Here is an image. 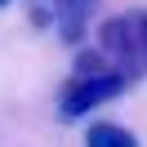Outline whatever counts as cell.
Wrapping results in <instances>:
<instances>
[{
  "label": "cell",
  "instance_id": "cell-3",
  "mask_svg": "<svg viewBox=\"0 0 147 147\" xmlns=\"http://www.w3.org/2000/svg\"><path fill=\"white\" fill-rule=\"evenodd\" d=\"M98 5V0H58L54 9V22H58V36H63V45H80L85 36V22H89V9Z\"/></svg>",
  "mask_w": 147,
  "mask_h": 147
},
{
  "label": "cell",
  "instance_id": "cell-5",
  "mask_svg": "<svg viewBox=\"0 0 147 147\" xmlns=\"http://www.w3.org/2000/svg\"><path fill=\"white\" fill-rule=\"evenodd\" d=\"M107 71H116V67L107 63L102 49H80V54H76V71L71 76H107Z\"/></svg>",
  "mask_w": 147,
  "mask_h": 147
},
{
  "label": "cell",
  "instance_id": "cell-4",
  "mask_svg": "<svg viewBox=\"0 0 147 147\" xmlns=\"http://www.w3.org/2000/svg\"><path fill=\"white\" fill-rule=\"evenodd\" d=\"M85 147H138V138L129 134L125 125L98 120V125H89V129H85Z\"/></svg>",
  "mask_w": 147,
  "mask_h": 147
},
{
  "label": "cell",
  "instance_id": "cell-1",
  "mask_svg": "<svg viewBox=\"0 0 147 147\" xmlns=\"http://www.w3.org/2000/svg\"><path fill=\"white\" fill-rule=\"evenodd\" d=\"M98 49L107 54V63L116 67L125 80H138L147 71V13L129 9L116 13L98 27Z\"/></svg>",
  "mask_w": 147,
  "mask_h": 147
},
{
  "label": "cell",
  "instance_id": "cell-2",
  "mask_svg": "<svg viewBox=\"0 0 147 147\" xmlns=\"http://www.w3.org/2000/svg\"><path fill=\"white\" fill-rule=\"evenodd\" d=\"M125 76L120 71H107V76H71V80L63 85V94H58V111H63V120H76L85 116V111L102 107L107 98H116V94H125Z\"/></svg>",
  "mask_w": 147,
  "mask_h": 147
},
{
  "label": "cell",
  "instance_id": "cell-6",
  "mask_svg": "<svg viewBox=\"0 0 147 147\" xmlns=\"http://www.w3.org/2000/svg\"><path fill=\"white\" fill-rule=\"evenodd\" d=\"M49 22H54V9L36 5V9H31V27H49Z\"/></svg>",
  "mask_w": 147,
  "mask_h": 147
},
{
  "label": "cell",
  "instance_id": "cell-7",
  "mask_svg": "<svg viewBox=\"0 0 147 147\" xmlns=\"http://www.w3.org/2000/svg\"><path fill=\"white\" fill-rule=\"evenodd\" d=\"M5 5H9V0H0V9H5Z\"/></svg>",
  "mask_w": 147,
  "mask_h": 147
}]
</instances>
